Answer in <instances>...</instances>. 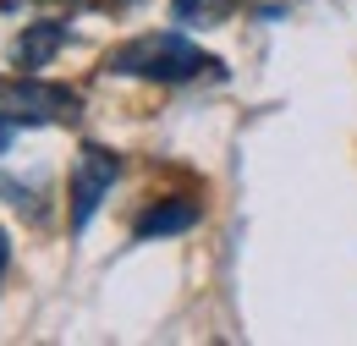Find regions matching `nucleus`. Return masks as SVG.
<instances>
[{
	"instance_id": "nucleus-6",
	"label": "nucleus",
	"mask_w": 357,
	"mask_h": 346,
	"mask_svg": "<svg viewBox=\"0 0 357 346\" xmlns=\"http://www.w3.org/2000/svg\"><path fill=\"white\" fill-rule=\"evenodd\" d=\"M236 0H171V11H176V22H215L225 17Z\"/></svg>"
},
{
	"instance_id": "nucleus-9",
	"label": "nucleus",
	"mask_w": 357,
	"mask_h": 346,
	"mask_svg": "<svg viewBox=\"0 0 357 346\" xmlns=\"http://www.w3.org/2000/svg\"><path fill=\"white\" fill-rule=\"evenodd\" d=\"M72 6H121V0H72Z\"/></svg>"
},
{
	"instance_id": "nucleus-4",
	"label": "nucleus",
	"mask_w": 357,
	"mask_h": 346,
	"mask_svg": "<svg viewBox=\"0 0 357 346\" xmlns=\"http://www.w3.org/2000/svg\"><path fill=\"white\" fill-rule=\"evenodd\" d=\"M198 225V198H160L154 209L137 215V242H160V236H181Z\"/></svg>"
},
{
	"instance_id": "nucleus-8",
	"label": "nucleus",
	"mask_w": 357,
	"mask_h": 346,
	"mask_svg": "<svg viewBox=\"0 0 357 346\" xmlns=\"http://www.w3.org/2000/svg\"><path fill=\"white\" fill-rule=\"evenodd\" d=\"M6 264H11V242H6V231H0V275H6Z\"/></svg>"
},
{
	"instance_id": "nucleus-5",
	"label": "nucleus",
	"mask_w": 357,
	"mask_h": 346,
	"mask_svg": "<svg viewBox=\"0 0 357 346\" xmlns=\"http://www.w3.org/2000/svg\"><path fill=\"white\" fill-rule=\"evenodd\" d=\"M61 44H66V22H28V28L17 33V50H11V55H17L22 72H45Z\"/></svg>"
},
{
	"instance_id": "nucleus-1",
	"label": "nucleus",
	"mask_w": 357,
	"mask_h": 346,
	"mask_svg": "<svg viewBox=\"0 0 357 346\" xmlns=\"http://www.w3.org/2000/svg\"><path fill=\"white\" fill-rule=\"evenodd\" d=\"M215 66H220L215 55H204L181 33H137L121 50H110V72L116 77H143V83H187V77H204Z\"/></svg>"
},
{
	"instance_id": "nucleus-2",
	"label": "nucleus",
	"mask_w": 357,
	"mask_h": 346,
	"mask_svg": "<svg viewBox=\"0 0 357 346\" xmlns=\"http://www.w3.org/2000/svg\"><path fill=\"white\" fill-rule=\"evenodd\" d=\"M116 176H121V154H110V149H99V143H83V149H77L72 181H66V193H72V225H77V231L99 215V204L110 198Z\"/></svg>"
},
{
	"instance_id": "nucleus-7",
	"label": "nucleus",
	"mask_w": 357,
	"mask_h": 346,
	"mask_svg": "<svg viewBox=\"0 0 357 346\" xmlns=\"http://www.w3.org/2000/svg\"><path fill=\"white\" fill-rule=\"evenodd\" d=\"M17 127H22V116H0V154L11 149V137H17Z\"/></svg>"
},
{
	"instance_id": "nucleus-3",
	"label": "nucleus",
	"mask_w": 357,
	"mask_h": 346,
	"mask_svg": "<svg viewBox=\"0 0 357 346\" xmlns=\"http://www.w3.org/2000/svg\"><path fill=\"white\" fill-rule=\"evenodd\" d=\"M0 99L22 121H77V93L72 88H55V83H39V72H28V83L6 88Z\"/></svg>"
}]
</instances>
